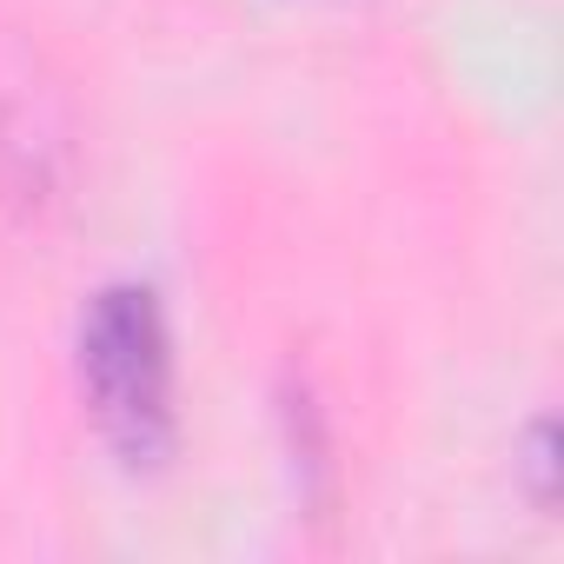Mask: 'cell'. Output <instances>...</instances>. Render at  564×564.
Returning <instances> with one entry per match:
<instances>
[{"label": "cell", "instance_id": "6da1fadb", "mask_svg": "<svg viewBox=\"0 0 564 564\" xmlns=\"http://www.w3.org/2000/svg\"><path fill=\"white\" fill-rule=\"evenodd\" d=\"M80 379L100 432L127 465H153L173 438V359L147 286H107L80 333Z\"/></svg>", "mask_w": 564, "mask_h": 564}]
</instances>
